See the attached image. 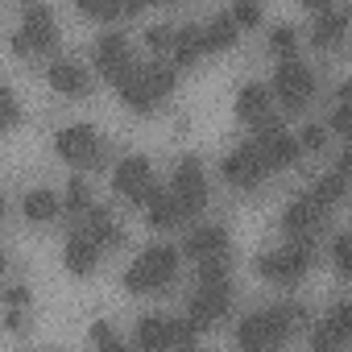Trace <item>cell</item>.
Returning a JSON list of instances; mask_svg holds the SVG:
<instances>
[{
    "label": "cell",
    "instance_id": "6da1fadb",
    "mask_svg": "<svg viewBox=\"0 0 352 352\" xmlns=\"http://www.w3.org/2000/svg\"><path fill=\"white\" fill-rule=\"evenodd\" d=\"M302 319H307V311L298 302H278V307L253 311L241 319L236 344H241V352H282Z\"/></svg>",
    "mask_w": 352,
    "mask_h": 352
},
{
    "label": "cell",
    "instance_id": "7a4b0ae2",
    "mask_svg": "<svg viewBox=\"0 0 352 352\" xmlns=\"http://www.w3.org/2000/svg\"><path fill=\"white\" fill-rule=\"evenodd\" d=\"M179 249L174 245H149L129 270H124V290H133V294H153V290H162V286H170L174 282V274H179Z\"/></svg>",
    "mask_w": 352,
    "mask_h": 352
},
{
    "label": "cell",
    "instance_id": "3957f363",
    "mask_svg": "<svg viewBox=\"0 0 352 352\" xmlns=\"http://www.w3.org/2000/svg\"><path fill=\"white\" fill-rule=\"evenodd\" d=\"M311 261H315V241H286L282 249L257 257V274L274 286H294L311 270Z\"/></svg>",
    "mask_w": 352,
    "mask_h": 352
},
{
    "label": "cell",
    "instance_id": "277c9868",
    "mask_svg": "<svg viewBox=\"0 0 352 352\" xmlns=\"http://www.w3.org/2000/svg\"><path fill=\"white\" fill-rule=\"evenodd\" d=\"M195 344V327L187 319H170V315H141L137 319V348L141 352H170Z\"/></svg>",
    "mask_w": 352,
    "mask_h": 352
},
{
    "label": "cell",
    "instance_id": "5b68a950",
    "mask_svg": "<svg viewBox=\"0 0 352 352\" xmlns=\"http://www.w3.org/2000/svg\"><path fill=\"white\" fill-rule=\"evenodd\" d=\"M112 191L124 204H141V208L149 204V195L157 191V183H153V166H149L145 153H129V157L116 162V170H112Z\"/></svg>",
    "mask_w": 352,
    "mask_h": 352
},
{
    "label": "cell",
    "instance_id": "8992f818",
    "mask_svg": "<svg viewBox=\"0 0 352 352\" xmlns=\"http://www.w3.org/2000/svg\"><path fill=\"white\" fill-rule=\"evenodd\" d=\"M274 96L282 100L286 112H302V108L311 104V96H315V75H311V67L298 63V58H282L278 71H274Z\"/></svg>",
    "mask_w": 352,
    "mask_h": 352
},
{
    "label": "cell",
    "instance_id": "52a82bcc",
    "mask_svg": "<svg viewBox=\"0 0 352 352\" xmlns=\"http://www.w3.org/2000/svg\"><path fill=\"white\" fill-rule=\"evenodd\" d=\"M174 204L183 208V216H195L208 208V174H204V162L195 153H187L174 170V187H170Z\"/></svg>",
    "mask_w": 352,
    "mask_h": 352
},
{
    "label": "cell",
    "instance_id": "ba28073f",
    "mask_svg": "<svg viewBox=\"0 0 352 352\" xmlns=\"http://www.w3.org/2000/svg\"><path fill=\"white\" fill-rule=\"evenodd\" d=\"M54 153L71 166H100L104 162V141L91 124H67L58 137H54Z\"/></svg>",
    "mask_w": 352,
    "mask_h": 352
},
{
    "label": "cell",
    "instance_id": "9c48e42d",
    "mask_svg": "<svg viewBox=\"0 0 352 352\" xmlns=\"http://www.w3.org/2000/svg\"><path fill=\"white\" fill-rule=\"evenodd\" d=\"M228 307H232V282H208L187 298V323L195 331H204V327L220 323L228 315Z\"/></svg>",
    "mask_w": 352,
    "mask_h": 352
},
{
    "label": "cell",
    "instance_id": "30bf717a",
    "mask_svg": "<svg viewBox=\"0 0 352 352\" xmlns=\"http://www.w3.org/2000/svg\"><path fill=\"white\" fill-rule=\"evenodd\" d=\"M91 58H96L100 75H104L112 87H120L124 79L137 75V63H133V50H129L124 34H104V38L96 42V50H91Z\"/></svg>",
    "mask_w": 352,
    "mask_h": 352
},
{
    "label": "cell",
    "instance_id": "8fae6325",
    "mask_svg": "<svg viewBox=\"0 0 352 352\" xmlns=\"http://www.w3.org/2000/svg\"><path fill=\"white\" fill-rule=\"evenodd\" d=\"M220 174L232 183V187H241V191H253V187H261V179H265V162H261V153H257V145L253 141H245V145H236L224 162H220Z\"/></svg>",
    "mask_w": 352,
    "mask_h": 352
},
{
    "label": "cell",
    "instance_id": "7c38bea8",
    "mask_svg": "<svg viewBox=\"0 0 352 352\" xmlns=\"http://www.w3.org/2000/svg\"><path fill=\"white\" fill-rule=\"evenodd\" d=\"M17 38L25 42V50H30V54H38V50H54V42H58L54 13H50L46 5H30V9H25V17H21Z\"/></svg>",
    "mask_w": 352,
    "mask_h": 352
},
{
    "label": "cell",
    "instance_id": "4fadbf2b",
    "mask_svg": "<svg viewBox=\"0 0 352 352\" xmlns=\"http://www.w3.org/2000/svg\"><path fill=\"white\" fill-rule=\"evenodd\" d=\"M327 212L311 199V195H298L286 212H282V228L290 232V241H315V232L323 228Z\"/></svg>",
    "mask_w": 352,
    "mask_h": 352
},
{
    "label": "cell",
    "instance_id": "5bb4252c",
    "mask_svg": "<svg viewBox=\"0 0 352 352\" xmlns=\"http://www.w3.org/2000/svg\"><path fill=\"white\" fill-rule=\"evenodd\" d=\"M253 145H257V153H261V162H265V170H286V166H294L298 162V141L286 133V129H274V133H257L253 137Z\"/></svg>",
    "mask_w": 352,
    "mask_h": 352
},
{
    "label": "cell",
    "instance_id": "9a60e30c",
    "mask_svg": "<svg viewBox=\"0 0 352 352\" xmlns=\"http://www.w3.org/2000/svg\"><path fill=\"white\" fill-rule=\"evenodd\" d=\"M183 253H187L191 261H216V257H228V228H220V224H204V228L187 232Z\"/></svg>",
    "mask_w": 352,
    "mask_h": 352
},
{
    "label": "cell",
    "instance_id": "2e32d148",
    "mask_svg": "<svg viewBox=\"0 0 352 352\" xmlns=\"http://www.w3.org/2000/svg\"><path fill=\"white\" fill-rule=\"evenodd\" d=\"M46 79H50V87L63 91V96H87V91H91V75H87V67L75 63V58H54V63L46 67Z\"/></svg>",
    "mask_w": 352,
    "mask_h": 352
},
{
    "label": "cell",
    "instance_id": "e0dca14e",
    "mask_svg": "<svg viewBox=\"0 0 352 352\" xmlns=\"http://www.w3.org/2000/svg\"><path fill=\"white\" fill-rule=\"evenodd\" d=\"M63 261H67V270L75 274V278H87L91 270H96V261H100V245L96 241H87L79 228L67 236V249H63Z\"/></svg>",
    "mask_w": 352,
    "mask_h": 352
},
{
    "label": "cell",
    "instance_id": "ac0fdd59",
    "mask_svg": "<svg viewBox=\"0 0 352 352\" xmlns=\"http://www.w3.org/2000/svg\"><path fill=\"white\" fill-rule=\"evenodd\" d=\"M204 54V21H187L174 30V71L179 67H195V58Z\"/></svg>",
    "mask_w": 352,
    "mask_h": 352
},
{
    "label": "cell",
    "instance_id": "d6986e66",
    "mask_svg": "<svg viewBox=\"0 0 352 352\" xmlns=\"http://www.w3.org/2000/svg\"><path fill=\"white\" fill-rule=\"evenodd\" d=\"M145 220H149V228H179L187 216H183V208L174 204V195L170 191H153L149 195V204H145Z\"/></svg>",
    "mask_w": 352,
    "mask_h": 352
},
{
    "label": "cell",
    "instance_id": "ffe728a7",
    "mask_svg": "<svg viewBox=\"0 0 352 352\" xmlns=\"http://www.w3.org/2000/svg\"><path fill=\"white\" fill-rule=\"evenodd\" d=\"M274 108H270V87L265 83H245L241 91H236V116L245 120V124H257L261 116H270Z\"/></svg>",
    "mask_w": 352,
    "mask_h": 352
},
{
    "label": "cell",
    "instance_id": "44dd1931",
    "mask_svg": "<svg viewBox=\"0 0 352 352\" xmlns=\"http://www.w3.org/2000/svg\"><path fill=\"white\" fill-rule=\"evenodd\" d=\"M83 216H87V220H83V228H79V232H83L87 241H96L100 249H104V245H120V241H124V232H120V228L112 224L108 208H96V204H91V208H87Z\"/></svg>",
    "mask_w": 352,
    "mask_h": 352
},
{
    "label": "cell",
    "instance_id": "7402d4cb",
    "mask_svg": "<svg viewBox=\"0 0 352 352\" xmlns=\"http://www.w3.org/2000/svg\"><path fill=\"white\" fill-rule=\"evenodd\" d=\"M344 30H348V9H331V5H327V9L319 13L315 30H311V42L327 50V46H336V42L344 38Z\"/></svg>",
    "mask_w": 352,
    "mask_h": 352
},
{
    "label": "cell",
    "instance_id": "603a6c76",
    "mask_svg": "<svg viewBox=\"0 0 352 352\" xmlns=\"http://www.w3.org/2000/svg\"><path fill=\"white\" fill-rule=\"evenodd\" d=\"M21 212H25V220L46 224V220H54V216L63 212V204H58V195H54L50 187H34V191L21 199Z\"/></svg>",
    "mask_w": 352,
    "mask_h": 352
},
{
    "label": "cell",
    "instance_id": "cb8c5ba5",
    "mask_svg": "<svg viewBox=\"0 0 352 352\" xmlns=\"http://www.w3.org/2000/svg\"><path fill=\"white\" fill-rule=\"evenodd\" d=\"M236 21L228 13H216L212 21H204V50H228L236 42Z\"/></svg>",
    "mask_w": 352,
    "mask_h": 352
},
{
    "label": "cell",
    "instance_id": "d4e9b609",
    "mask_svg": "<svg viewBox=\"0 0 352 352\" xmlns=\"http://www.w3.org/2000/svg\"><path fill=\"white\" fill-rule=\"evenodd\" d=\"M344 191H348V174L344 170H331V174H323V179L315 183V191H311V199L323 208V212H331L340 199H344Z\"/></svg>",
    "mask_w": 352,
    "mask_h": 352
},
{
    "label": "cell",
    "instance_id": "484cf974",
    "mask_svg": "<svg viewBox=\"0 0 352 352\" xmlns=\"http://www.w3.org/2000/svg\"><path fill=\"white\" fill-rule=\"evenodd\" d=\"M116 91H120V100H124L133 112H141V116H145V112H153V104H157V100H153V91H149V87H145V79H141V67H137V75H133V79H124Z\"/></svg>",
    "mask_w": 352,
    "mask_h": 352
},
{
    "label": "cell",
    "instance_id": "4316f807",
    "mask_svg": "<svg viewBox=\"0 0 352 352\" xmlns=\"http://www.w3.org/2000/svg\"><path fill=\"white\" fill-rule=\"evenodd\" d=\"M141 79H145V87L153 91V100H162V96L174 91V83H179V71H174L170 63H149V67H141Z\"/></svg>",
    "mask_w": 352,
    "mask_h": 352
},
{
    "label": "cell",
    "instance_id": "83f0119b",
    "mask_svg": "<svg viewBox=\"0 0 352 352\" xmlns=\"http://www.w3.org/2000/svg\"><path fill=\"white\" fill-rule=\"evenodd\" d=\"M21 124V100L13 96V87L0 83V133H9Z\"/></svg>",
    "mask_w": 352,
    "mask_h": 352
},
{
    "label": "cell",
    "instance_id": "f1b7e54d",
    "mask_svg": "<svg viewBox=\"0 0 352 352\" xmlns=\"http://www.w3.org/2000/svg\"><path fill=\"white\" fill-rule=\"evenodd\" d=\"M344 344H348V340H344V336H336L323 319L311 327V352H344Z\"/></svg>",
    "mask_w": 352,
    "mask_h": 352
},
{
    "label": "cell",
    "instance_id": "f546056e",
    "mask_svg": "<svg viewBox=\"0 0 352 352\" xmlns=\"http://www.w3.org/2000/svg\"><path fill=\"white\" fill-rule=\"evenodd\" d=\"M79 13H87L96 21H116L120 13H129V5H116V0H79Z\"/></svg>",
    "mask_w": 352,
    "mask_h": 352
},
{
    "label": "cell",
    "instance_id": "4dcf8cb0",
    "mask_svg": "<svg viewBox=\"0 0 352 352\" xmlns=\"http://www.w3.org/2000/svg\"><path fill=\"white\" fill-rule=\"evenodd\" d=\"M87 208H91V191H87V183L75 174V179L67 183V212H71V216H83Z\"/></svg>",
    "mask_w": 352,
    "mask_h": 352
},
{
    "label": "cell",
    "instance_id": "1f68e13d",
    "mask_svg": "<svg viewBox=\"0 0 352 352\" xmlns=\"http://www.w3.org/2000/svg\"><path fill=\"white\" fill-rule=\"evenodd\" d=\"M323 323H327L336 336H344V340H348V336H352V302H348V298H340V302L327 311V319H323Z\"/></svg>",
    "mask_w": 352,
    "mask_h": 352
},
{
    "label": "cell",
    "instance_id": "d6a6232c",
    "mask_svg": "<svg viewBox=\"0 0 352 352\" xmlns=\"http://www.w3.org/2000/svg\"><path fill=\"white\" fill-rule=\"evenodd\" d=\"M91 340H96V352H129V348L120 344V336L112 331V323H104V319L91 323Z\"/></svg>",
    "mask_w": 352,
    "mask_h": 352
},
{
    "label": "cell",
    "instance_id": "836d02e7",
    "mask_svg": "<svg viewBox=\"0 0 352 352\" xmlns=\"http://www.w3.org/2000/svg\"><path fill=\"white\" fill-rule=\"evenodd\" d=\"M145 46H149V50H170V46H174V25L153 21V25L145 30Z\"/></svg>",
    "mask_w": 352,
    "mask_h": 352
},
{
    "label": "cell",
    "instance_id": "e575fe53",
    "mask_svg": "<svg viewBox=\"0 0 352 352\" xmlns=\"http://www.w3.org/2000/svg\"><path fill=\"white\" fill-rule=\"evenodd\" d=\"M331 261H336V270L348 278L352 274V241H348V232H336V245H331Z\"/></svg>",
    "mask_w": 352,
    "mask_h": 352
},
{
    "label": "cell",
    "instance_id": "d590c367",
    "mask_svg": "<svg viewBox=\"0 0 352 352\" xmlns=\"http://www.w3.org/2000/svg\"><path fill=\"white\" fill-rule=\"evenodd\" d=\"M294 141H298V149H323L327 145V129L319 120H311V124H302V133Z\"/></svg>",
    "mask_w": 352,
    "mask_h": 352
},
{
    "label": "cell",
    "instance_id": "8d00e7d4",
    "mask_svg": "<svg viewBox=\"0 0 352 352\" xmlns=\"http://www.w3.org/2000/svg\"><path fill=\"white\" fill-rule=\"evenodd\" d=\"M228 17L236 21V30L241 25H257L261 21V5H253V0H236V5L228 9Z\"/></svg>",
    "mask_w": 352,
    "mask_h": 352
},
{
    "label": "cell",
    "instance_id": "74e56055",
    "mask_svg": "<svg viewBox=\"0 0 352 352\" xmlns=\"http://www.w3.org/2000/svg\"><path fill=\"white\" fill-rule=\"evenodd\" d=\"M294 42H298V30H294V25H274V34H270V46H274L278 54H286V58H290Z\"/></svg>",
    "mask_w": 352,
    "mask_h": 352
},
{
    "label": "cell",
    "instance_id": "f35d334b",
    "mask_svg": "<svg viewBox=\"0 0 352 352\" xmlns=\"http://www.w3.org/2000/svg\"><path fill=\"white\" fill-rule=\"evenodd\" d=\"M208 282H228V257L199 261V286H208Z\"/></svg>",
    "mask_w": 352,
    "mask_h": 352
},
{
    "label": "cell",
    "instance_id": "ab89813d",
    "mask_svg": "<svg viewBox=\"0 0 352 352\" xmlns=\"http://www.w3.org/2000/svg\"><path fill=\"white\" fill-rule=\"evenodd\" d=\"M331 129L340 133V137H348V87H340V100H336V112H331Z\"/></svg>",
    "mask_w": 352,
    "mask_h": 352
},
{
    "label": "cell",
    "instance_id": "60d3db41",
    "mask_svg": "<svg viewBox=\"0 0 352 352\" xmlns=\"http://www.w3.org/2000/svg\"><path fill=\"white\" fill-rule=\"evenodd\" d=\"M5 302H9V311H21V307H30V286H25V282L9 286V290H5Z\"/></svg>",
    "mask_w": 352,
    "mask_h": 352
},
{
    "label": "cell",
    "instance_id": "b9f144b4",
    "mask_svg": "<svg viewBox=\"0 0 352 352\" xmlns=\"http://www.w3.org/2000/svg\"><path fill=\"white\" fill-rule=\"evenodd\" d=\"M5 327L21 336V331H25V315H21V311H9V315H5Z\"/></svg>",
    "mask_w": 352,
    "mask_h": 352
},
{
    "label": "cell",
    "instance_id": "7bdbcfd3",
    "mask_svg": "<svg viewBox=\"0 0 352 352\" xmlns=\"http://www.w3.org/2000/svg\"><path fill=\"white\" fill-rule=\"evenodd\" d=\"M179 352H204V348H199V344H183Z\"/></svg>",
    "mask_w": 352,
    "mask_h": 352
},
{
    "label": "cell",
    "instance_id": "ee69618b",
    "mask_svg": "<svg viewBox=\"0 0 352 352\" xmlns=\"http://www.w3.org/2000/svg\"><path fill=\"white\" fill-rule=\"evenodd\" d=\"M5 265H9V257H5V249H0V270H5Z\"/></svg>",
    "mask_w": 352,
    "mask_h": 352
},
{
    "label": "cell",
    "instance_id": "f6af8a7d",
    "mask_svg": "<svg viewBox=\"0 0 352 352\" xmlns=\"http://www.w3.org/2000/svg\"><path fill=\"white\" fill-rule=\"evenodd\" d=\"M0 216H5V195H0Z\"/></svg>",
    "mask_w": 352,
    "mask_h": 352
}]
</instances>
